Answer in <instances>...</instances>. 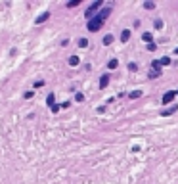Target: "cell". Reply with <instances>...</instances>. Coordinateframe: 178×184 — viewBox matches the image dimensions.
I'll return each mask as SVG.
<instances>
[{"instance_id": "6da1fadb", "label": "cell", "mask_w": 178, "mask_h": 184, "mask_svg": "<svg viewBox=\"0 0 178 184\" xmlns=\"http://www.w3.org/2000/svg\"><path fill=\"white\" fill-rule=\"evenodd\" d=\"M103 21H106V19H103V17H100V15L96 14V15H94V17L90 19V21L86 23V29L90 31V33H96V31H100V29H102Z\"/></svg>"}, {"instance_id": "7a4b0ae2", "label": "cell", "mask_w": 178, "mask_h": 184, "mask_svg": "<svg viewBox=\"0 0 178 184\" xmlns=\"http://www.w3.org/2000/svg\"><path fill=\"white\" fill-rule=\"evenodd\" d=\"M102 6H103V2H102V0H96V2H92L90 6L86 8V12H84V15H86V19H88V21H90V19L94 17V14L98 12V8H102Z\"/></svg>"}, {"instance_id": "3957f363", "label": "cell", "mask_w": 178, "mask_h": 184, "mask_svg": "<svg viewBox=\"0 0 178 184\" xmlns=\"http://www.w3.org/2000/svg\"><path fill=\"white\" fill-rule=\"evenodd\" d=\"M174 98H176V92H174V90H169V92L163 96V100H161V102H163V104H170Z\"/></svg>"}, {"instance_id": "277c9868", "label": "cell", "mask_w": 178, "mask_h": 184, "mask_svg": "<svg viewBox=\"0 0 178 184\" xmlns=\"http://www.w3.org/2000/svg\"><path fill=\"white\" fill-rule=\"evenodd\" d=\"M48 17H50V12H44V14H40L38 17L35 19V23H36V25H40V23H44L46 19H48Z\"/></svg>"}, {"instance_id": "5b68a950", "label": "cell", "mask_w": 178, "mask_h": 184, "mask_svg": "<svg viewBox=\"0 0 178 184\" xmlns=\"http://www.w3.org/2000/svg\"><path fill=\"white\" fill-rule=\"evenodd\" d=\"M109 79H111V77H109L107 73H106V75H102V79H100V88H106V86L109 85Z\"/></svg>"}, {"instance_id": "8992f818", "label": "cell", "mask_w": 178, "mask_h": 184, "mask_svg": "<svg viewBox=\"0 0 178 184\" xmlns=\"http://www.w3.org/2000/svg\"><path fill=\"white\" fill-rule=\"evenodd\" d=\"M174 111H178V106L176 104H172V108H169V109H163V111H161V115H170V113H174Z\"/></svg>"}, {"instance_id": "52a82bcc", "label": "cell", "mask_w": 178, "mask_h": 184, "mask_svg": "<svg viewBox=\"0 0 178 184\" xmlns=\"http://www.w3.org/2000/svg\"><path fill=\"white\" fill-rule=\"evenodd\" d=\"M54 100H56V96H54V92H50V94H48V98H46V104H48L50 108H54V106H56V104H54Z\"/></svg>"}, {"instance_id": "ba28073f", "label": "cell", "mask_w": 178, "mask_h": 184, "mask_svg": "<svg viewBox=\"0 0 178 184\" xmlns=\"http://www.w3.org/2000/svg\"><path fill=\"white\" fill-rule=\"evenodd\" d=\"M117 65H119V61H117V60H109V61H107V69H111V71H113V69H117Z\"/></svg>"}, {"instance_id": "9c48e42d", "label": "cell", "mask_w": 178, "mask_h": 184, "mask_svg": "<svg viewBox=\"0 0 178 184\" xmlns=\"http://www.w3.org/2000/svg\"><path fill=\"white\" fill-rule=\"evenodd\" d=\"M128 39H130V31H128V29H124L123 33H121V40H123V42H127Z\"/></svg>"}, {"instance_id": "30bf717a", "label": "cell", "mask_w": 178, "mask_h": 184, "mask_svg": "<svg viewBox=\"0 0 178 184\" xmlns=\"http://www.w3.org/2000/svg\"><path fill=\"white\" fill-rule=\"evenodd\" d=\"M151 39H153V35H151V33H144L142 35V40H144V42H148V44H151Z\"/></svg>"}, {"instance_id": "8fae6325", "label": "cell", "mask_w": 178, "mask_h": 184, "mask_svg": "<svg viewBox=\"0 0 178 184\" xmlns=\"http://www.w3.org/2000/svg\"><path fill=\"white\" fill-rule=\"evenodd\" d=\"M78 61H81V60H78L77 56H71V58H69V65H71V67H77Z\"/></svg>"}, {"instance_id": "7c38bea8", "label": "cell", "mask_w": 178, "mask_h": 184, "mask_svg": "<svg viewBox=\"0 0 178 184\" xmlns=\"http://www.w3.org/2000/svg\"><path fill=\"white\" fill-rule=\"evenodd\" d=\"M140 96H142V90H132V92L128 94V98H132V100H136V98H140Z\"/></svg>"}, {"instance_id": "4fadbf2b", "label": "cell", "mask_w": 178, "mask_h": 184, "mask_svg": "<svg viewBox=\"0 0 178 184\" xmlns=\"http://www.w3.org/2000/svg\"><path fill=\"white\" fill-rule=\"evenodd\" d=\"M113 42V35H106L103 36V44H111Z\"/></svg>"}, {"instance_id": "5bb4252c", "label": "cell", "mask_w": 178, "mask_h": 184, "mask_svg": "<svg viewBox=\"0 0 178 184\" xmlns=\"http://www.w3.org/2000/svg\"><path fill=\"white\" fill-rule=\"evenodd\" d=\"M144 8H146V10H153V8H155V2H151V0H148V2L144 4Z\"/></svg>"}, {"instance_id": "9a60e30c", "label": "cell", "mask_w": 178, "mask_h": 184, "mask_svg": "<svg viewBox=\"0 0 178 184\" xmlns=\"http://www.w3.org/2000/svg\"><path fill=\"white\" fill-rule=\"evenodd\" d=\"M159 64H161V65H169V64H170V58H167V56H165V58H161Z\"/></svg>"}, {"instance_id": "2e32d148", "label": "cell", "mask_w": 178, "mask_h": 184, "mask_svg": "<svg viewBox=\"0 0 178 184\" xmlns=\"http://www.w3.org/2000/svg\"><path fill=\"white\" fill-rule=\"evenodd\" d=\"M78 46H81V48H86V46H88V40H86V39H78Z\"/></svg>"}, {"instance_id": "e0dca14e", "label": "cell", "mask_w": 178, "mask_h": 184, "mask_svg": "<svg viewBox=\"0 0 178 184\" xmlns=\"http://www.w3.org/2000/svg\"><path fill=\"white\" fill-rule=\"evenodd\" d=\"M149 77H151V79H155V77H161V71H155V69H151V71H149Z\"/></svg>"}, {"instance_id": "ac0fdd59", "label": "cell", "mask_w": 178, "mask_h": 184, "mask_svg": "<svg viewBox=\"0 0 178 184\" xmlns=\"http://www.w3.org/2000/svg\"><path fill=\"white\" fill-rule=\"evenodd\" d=\"M81 4V0H71L69 4H67V8H75V6H78Z\"/></svg>"}, {"instance_id": "d6986e66", "label": "cell", "mask_w": 178, "mask_h": 184, "mask_svg": "<svg viewBox=\"0 0 178 184\" xmlns=\"http://www.w3.org/2000/svg\"><path fill=\"white\" fill-rule=\"evenodd\" d=\"M33 96H35V92H33V90H27V92L23 94V98H25V100H29V98H33Z\"/></svg>"}, {"instance_id": "ffe728a7", "label": "cell", "mask_w": 178, "mask_h": 184, "mask_svg": "<svg viewBox=\"0 0 178 184\" xmlns=\"http://www.w3.org/2000/svg\"><path fill=\"white\" fill-rule=\"evenodd\" d=\"M75 100H77V102H82V100H84V94L77 92V94H75Z\"/></svg>"}, {"instance_id": "44dd1931", "label": "cell", "mask_w": 178, "mask_h": 184, "mask_svg": "<svg viewBox=\"0 0 178 184\" xmlns=\"http://www.w3.org/2000/svg\"><path fill=\"white\" fill-rule=\"evenodd\" d=\"M155 29H163V21L161 19H155Z\"/></svg>"}, {"instance_id": "7402d4cb", "label": "cell", "mask_w": 178, "mask_h": 184, "mask_svg": "<svg viewBox=\"0 0 178 184\" xmlns=\"http://www.w3.org/2000/svg\"><path fill=\"white\" fill-rule=\"evenodd\" d=\"M40 86H44V81H40V79L35 81V88H40Z\"/></svg>"}, {"instance_id": "603a6c76", "label": "cell", "mask_w": 178, "mask_h": 184, "mask_svg": "<svg viewBox=\"0 0 178 184\" xmlns=\"http://www.w3.org/2000/svg\"><path fill=\"white\" fill-rule=\"evenodd\" d=\"M128 69L130 71H136V69H138V65H136V64H128Z\"/></svg>"}, {"instance_id": "cb8c5ba5", "label": "cell", "mask_w": 178, "mask_h": 184, "mask_svg": "<svg viewBox=\"0 0 178 184\" xmlns=\"http://www.w3.org/2000/svg\"><path fill=\"white\" fill-rule=\"evenodd\" d=\"M155 48H157V44H153V42H151V44H148V50H149V52H153Z\"/></svg>"}, {"instance_id": "d4e9b609", "label": "cell", "mask_w": 178, "mask_h": 184, "mask_svg": "<svg viewBox=\"0 0 178 184\" xmlns=\"http://www.w3.org/2000/svg\"><path fill=\"white\" fill-rule=\"evenodd\" d=\"M174 54H176V56H178V48H176V50H174Z\"/></svg>"}, {"instance_id": "484cf974", "label": "cell", "mask_w": 178, "mask_h": 184, "mask_svg": "<svg viewBox=\"0 0 178 184\" xmlns=\"http://www.w3.org/2000/svg\"><path fill=\"white\" fill-rule=\"evenodd\" d=\"M176 94H178V90H176Z\"/></svg>"}]
</instances>
